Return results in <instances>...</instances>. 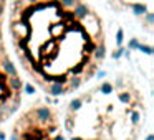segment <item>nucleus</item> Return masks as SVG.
<instances>
[{"instance_id":"1","label":"nucleus","mask_w":154,"mask_h":140,"mask_svg":"<svg viewBox=\"0 0 154 140\" xmlns=\"http://www.w3.org/2000/svg\"><path fill=\"white\" fill-rule=\"evenodd\" d=\"M65 4V2H63ZM58 2L17 13L12 38L25 71L50 94H70L96 73L104 58V40L88 12H66Z\"/></svg>"},{"instance_id":"2","label":"nucleus","mask_w":154,"mask_h":140,"mask_svg":"<svg viewBox=\"0 0 154 140\" xmlns=\"http://www.w3.org/2000/svg\"><path fill=\"white\" fill-rule=\"evenodd\" d=\"M57 114L48 107H30L14 127L12 140H65Z\"/></svg>"}]
</instances>
